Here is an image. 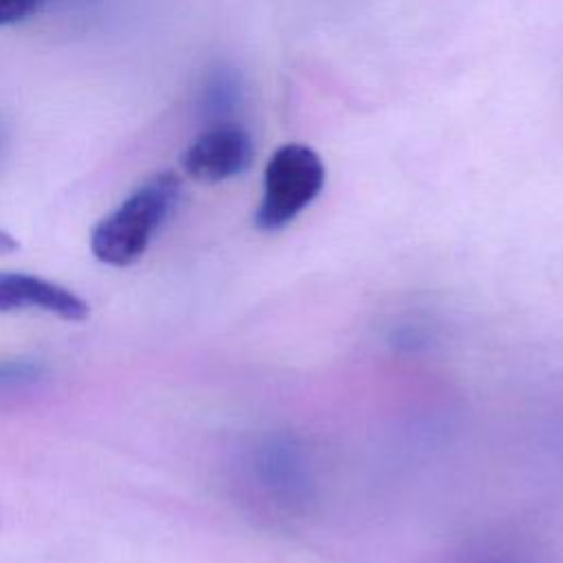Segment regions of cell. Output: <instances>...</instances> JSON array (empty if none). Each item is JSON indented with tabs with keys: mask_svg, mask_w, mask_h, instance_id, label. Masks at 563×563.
I'll list each match as a JSON object with an SVG mask.
<instances>
[{
	"mask_svg": "<svg viewBox=\"0 0 563 563\" xmlns=\"http://www.w3.org/2000/svg\"><path fill=\"white\" fill-rule=\"evenodd\" d=\"M457 563H541V559L521 543H484L464 552Z\"/></svg>",
	"mask_w": 563,
	"mask_h": 563,
	"instance_id": "cell-6",
	"label": "cell"
},
{
	"mask_svg": "<svg viewBox=\"0 0 563 563\" xmlns=\"http://www.w3.org/2000/svg\"><path fill=\"white\" fill-rule=\"evenodd\" d=\"M202 110L213 117H227L240 103V81L229 68H216L202 88Z\"/></svg>",
	"mask_w": 563,
	"mask_h": 563,
	"instance_id": "cell-5",
	"label": "cell"
},
{
	"mask_svg": "<svg viewBox=\"0 0 563 563\" xmlns=\"http://www.w3.org/2000/svg\"><path fill=\"white\" fill-rule=\"evenodd\" d=\"M46 0H0V26L15 24L37 13Z\"/></svg>",
	"mask_w": 563,
	"mask_h": 563,
	"instance_id": "cell-8",
	"label": "cell"
},
{
	"mask_svg": "<svg viewBox=\"0 0 563 563\" xmlns=\"http://www.w3.org/2000/svg\"><path fill=\"white\" fill-rule=\"evenodd\" d=\"M31 308L64 321H81L88 317V303L66 286L29 273L0 271V312Z\"/></svg>",
	"mask_w": 563,
	"mask_h": 563,
	"instance_id": "cell-4",
	"label": "cell"
},
{
	"mask_svg": "<svg viewBox=\"0 0 563 563\" xmlns=\"http://www.w3.org/2000/svg\"><path fill=\"white\" fill-rule=\"evenodd\" d=\"M42 365L31 361H7L0 363V394L7 389H22L33 385L42 376Z\"/></svg>",
	"mask_w": 563,
	"mask_h": 563,
	"instance_id": "cell-7",
	"label": "cell"
},
{
	"mask_svg": "<svg viewBox=\"0 0 563 563\" xmlns=\"http://www.w3.org/2000/svg\"><path fill=\"white\" fill-rule=\"evenodd\" d=\"M323 183L325 167L312 147L301 143L277 147L264 169V191L255 224L264 231L286 227L321 194Z\"/></svg>",
	"mask_w": 563,
	"mask_h": 563,
	"instance_id": "cell-2",
	"label": "cell"
},
{
	"mask_svg": "<svg viewBox=\"0 0 563 563\" xmlns=\"http://www.w3.org/2000/svg\"><path fill=\"white\" fill-rule=\"evenodd\" d=\"M178 196L180 180L172 172H161L145 180L92 229L90 249L95 257L110 266L136 262L174 211Z\"/></svg>",
	"mask_w": 563,
	"mask_h": 563,
	"instance_id": "cell-1",
	"label": "cell"
},
{
	"mask_svg": "<svg viewBox=\"0 0 563 563\" xmlns=\"http://www.w3.org/2000/svg\"><path fill=\"white\" fill-rule=\"evenodd\" d=\"M253 161L249 132L229 121H216L183 154L185 172L202 183H220L242 174Z\"/></svg>",
	"mask_w": 563,
	"mask_h": 563,
	"instance_id": "cell-3",
	"label": "cell"
}]
</instances>
